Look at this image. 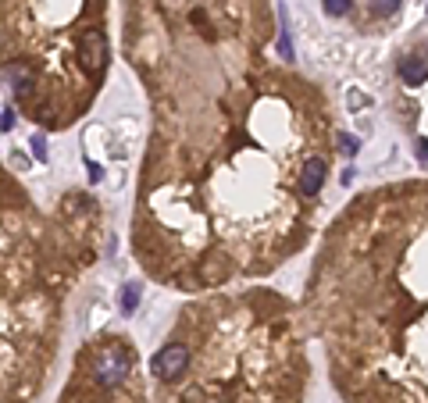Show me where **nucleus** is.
Listing matches in <instances>:
<instances>
[{
  "label": "nucleus",
  "instance_id": "39448f33",
  "mask_svg": "<svg viewBox=\"0 0 428 403\" xmlns=\"http://www.w3.org/2000/svg\"><path fill=\"white\" fill-rule=\"evenodd\" d=\"M424 72H428V68H424L421 57H414V61H403V79H407V82H421Z\"/></svg>",
  "mask_w": 428,
  "mask_h": 403
},
{
  "label": "nucleus",
  "instance_id": "0eeeda50",
  "mask_svg": "<svg viewBox=\"0 0 428 403\" xmlns=\"http://www.w3.org/2000/svg\"><path fill=\"white\" fill-rule=\"evenodd\" d=\"M136 304H139V290H136V285H125V293H122V307H125V314H132Z\"/></svg>",
  "mask_w": 428,
  "mask_h": 403
},
{
  "label": "nucleus",
  "instance_id": "f03ea898",
  "mask_svg": "<svg viewBox=\"0 0 428 403\" xmlns=\"http://www.w3.org/2000/svg\"><path fill=\"white\" fill-rule=\"evenodd\" d=\"M89 378L100 385V389H118L129 375H132V350L125 347L122 339H111V342H96L93 354H89Z\"/></svg>",
  "mask_w": 428,
  "mask_h": 403
},
{
  "label": "nucleus",
  "instance_id": "1a4fd4ad",
  "mask_svg": "<svg viewBox=\"0 0 428 403\" xmlns=\"http://www.w3.org/2000/svg\"><path fill=\"white\" fill-rule=\"evenodd\" d=\"M32 154H36L39 161H46V147H43V136H36V140H32Z\"/></svg>",
  "mask_w": 428,
  "mask_h": 403
},
{
  "label": "nucleus",
  "instance_id": "f257e3e1",
  "mask_svg": "<svg viewBox=\"0 0 428 403\" xmlns=\"http://www.w3.org/2000/svg\"><path fill=\"white\" fill-rule=\"evenodd\" d=\"M307 321L346 403H428V179L371 190L336 218Z\"/></svg>",
  "mask_w": 428,
  "mask_h": 403
},
{
  "label": "nucleus",
  "instance_id": "6e6552de",
  "mask_svg": "<svg viewBox=\"0 0 428 403\" xmlns=\"http://www.w3.org/2000/svg\"><path fill=\"white\" fill-rule=\"evenodd\" d=\"M325 11L339 18V15H346V11H350V0H325Z\"/></svg>",
  "mask_w": 428,
  "mask_h": 403
},
{
  "label": "nucleus",
  "instance_id": "7ed1b4c3",
  "mask_svg": "<svg viewBox=\"0 0 428 403\" xmlns=\"http://www.w3.org/2000/svg\"><path fill=\"white\" fill-rule=\"evenodd\" d=\"M107 57H111V46H107V32L100 25L86 29L79 46H75V65L86 79H100L107 68Z\"/></svg>",
  "mask_w": 428,
  "mask_h": 403
},
{
  "label": "nucleus",
  "instance_id": "423d86ee",
  "mask_svg": "<svg viewBox=\"0 0 428 403\" xmlns=\"http://www.w3.org/2000/svg\"><path fill=\"white\" fill-rule=\"evenodd\" d=\"M371 8H374V15H379V18H389V15H396L400 0H371Z\"/></svg>",
  "mask_w": 428,
  "mask_h": 403
},
{
  "label": "nucleus",
  "instance_id": "20e7f679",
  "mask_svg": "<svg viewBox=\"0 0 428 403\" xmlns=\"http://www.w3.org/2000/svg\"><path fill=\"white\" fill-rule=\"evenodd\" d=\"M189 342H182V339H168L165 347L157 350V357H153V378L157 382H165V385H172V382H179L182 375H186V368H189Z\"/></svg>",
  "mask_w": 428,
  "mask_h": 403
}]
</instances>
